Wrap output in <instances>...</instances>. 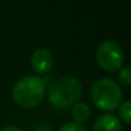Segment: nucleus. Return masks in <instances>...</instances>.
Here are the masks:
<instances>
[{"mask_svg":"<svg viewBox=\"0 0 131 131\" xmlns=\"http://www.w3.org/2000/svg\"><path fill=\"white\" fill-rule=\"evenodd\" d=\"M82 95V85L73 76H62L49 88V102L58 109L75 105Z\"/></svg>","mask_w":131,"mask_h":131,"instance_id":"1","label":"nucleus"},{"mask_svg":"<svg viewBox=\"0 0 131 131\" xmlns=\"http://www.w3.org/2000/svg\"><path fill=\"white\" fill-rule=\"evenodd\" d=\"M45 84L39 76H25L19 79L13 86V99L22 107L31 108L41 103L45 96Z\"/></svg>","mask_w":131,"mask_h":131,"instance_id":"2","label":"nucleus"},{"mask_svg":"<svg viewBox=\"0 0 131 131\" xmlns=\"http://www.w3.org/2000/svg\"><path fill=\"white\" fill-rule=\"evenodd\" d=\"M90 96L98 108L104 111H113L122 100V91L117 82H114L112 79L104 77L96 80L93 84Z\"/></svg>","mask_w":131,"mask_h":131,"instance_id":"3","label":"nucleus"},{"mask_svg":"<svg viewBox=\"0 0 131 131\" xmlns=\"http://www.w3.org/2000/svg\"><path fill=\"white\" fill-rule=\"evenodd\" d=\"M98 63L107 71H117L122 67L125 59L121 45L114 40H104L96 49Z\"/></svg>","mask_w":131,"mask_h":131,"instance_id":"4","label":"nucleus"},{"mask_svg":"<svg viewBox=\"0 0 131 131\" xmlns=\"http://www.w3.org/2000/svg\"><path fill=\"white\" fill-rule=\"evenodd\" d=\"M31 64H32V68L39 75H45L51 70L53 64H54L53 54L46 48H39L32 53Z\"/></svg>","mask_w":131,"mask_h":131,"instance_id":"5","label":"nucleus"},{"mask_svg":"<svg viewBox=\"0 0 131 131\" xmlns=\"http://www.w3.org/2000/svg\"><path fill=\"white\" fill-rule=\"evenodd\" d=\"M121 122L118 117L112 113L102 114L94 123V131H121Z\"/></svg>","mask_w":131,"mask_h":131,"instance_id":"6","label":"nucleus"},{"mask_svg":"<svg viewBox=\"0 0 131 131\" xmlns=\"http://www.w3.org/2000/svg\"><path fill=\"white\" fill-rule=\"evenodd\" d=\"M90 113H91V109L90 107L86 104V103H76L73 107H72V117H73V122H77V123H82L85 122L89 117H90Z\"/></svg>","mask_w":131,"mask_h":131,"instance_id":"7","label":"nucleus"},{"mask_svg":"<svg viewBox=\"0 0 131 131\" xmlns=\"http://www.w3.org/2000/svg\"><path fill=\"white\" fill-rule=\"evenodd\" d=\"M119 114H121V118L125 121V123L128 125L131 122V102L130 100H126L121 104Z\"/></svg>","mask_w":131,"mask_h":131,"instance_id":"8","label":"nucleus"},{"mask_svg":"<svg viewBox=\"0 0 131 131\" xmlns=\"http://www.w3.org/2000/svg\"><path fill=\"white\" fill-rule=\"evenodd\" d=\"M118 79L122 84L130 85L131 84V68L130 67H121L118 72Z\"/></svg>","mask_w":131,"mask_h":131,"instance_id":"9","label":"nucleus"},{"mask_svg":"<svg viewBox=\"0 0 131 131\" xmlns=\"http://www.w3.org/2000/svg\"><path fill=\"white\" fill-rule=\"evenodd\" d=\"M59 131H88V128L82 125V123H77V122H67L64 123Z\"/></svg>","mask_w":131,"mask_h":131,"instance_id":"10","label":"nucleus"},{"mask_svg":"<svg viewBox=\"0 0 131 131\" xmlns=\"http://www.w3.org/2000/svg\"><path fill=\"white\" fill-rule=\"evenodd\" d=\"M0 131H23V130H21L16 126H8V127H3Z\"/></svg>","mask_w":131,"mask_h":131,"instance_id":"11","label":"nucleus"}]
</instances>
